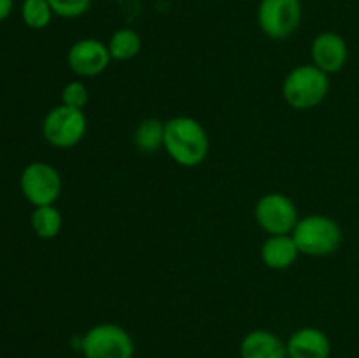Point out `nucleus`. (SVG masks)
Segmentation results:
<instances>
[{"mask_svg": "<svg viewBox=\"0 0 359 358\" xmlns=\"http://www.w3.org/2000/svg\"><path fill=\"white\" fill-rule=\"evenodd\" d=\"M300 255L328 256L342 244V228L333 218L325 214H309L298 220L291 232Z\"/></svg>", "mask_w": 359, "mask_h": 358, "instance_id": "7ed1b4c3", "label": "nucleus"}, {"mask_svg": "<svg viewBox=\"0 0 359 358\" xmlns=\"http://www.w3.org/2000/svg\"><path fill=\"white\" fill-rule=\"evenodd\" d=\"M88 132V118L83 109L65 104L53 107L42 121V135L51 146L69 150L77 146Z\"/></svg>", "mask_w": 359, "mask_h": 358, "instance_id": "39448f33", "label": "nucleus"}, {"mask_svg": "<svg viewBox=\"0 0 359 358\" xmlns=\"http://www.w3.org/2000/svg\"><path fill=\"white\" fill-rule=\"evenodd\" d=\"M13 11V0H0V21L6 20Z\"/></svg>", "mask_w": 359, "mask_h": 358, "instance_id": "aec40b11", "label": "nucleus"}, {"mask_svg": "<svg viewBox=\"0 0 359 358\" xmlns=\"http://www.w3.org/2000/svg\"><path fill=\"white\" fill-rule=\"evenodd\" d=\"M255 220L269 235H290L297 227L298 209L293 200L279 192L259 197L255 206Z\"/></svg>", "mask_w": 359, "mask_h": 358, "instance_id": "423d86ee", "label": "nucleus"}, {"mask_svg": "<svg viewBox=\"0 0 359 358\" xmlns=\"http://www.w3.org/2000/svg\"><path fill=\"white\" fill-rule=\"evenodd\" d=\"M81 353L84 358H133L135 340L118 323H98L81 339Z\"/></svg>", "mask_w": 359, "mask_h": 358, "instance_id": "20e7f679", "label": "nucleus"}, {"mask_svg": "<svg viewBox=\"0 0 359 358\" xmlns=\"http://www.w3.org/2000/svg\"><path fill=\"white\" fill-rule=\"evenodd\" d=\"M302 13L300 0H262L258 6V25L266 37L283 41L298 30Z\"/></svg>", "mask_w": 359, "mask_h": 358, "instance_id": "0eeeda50", "label": "nucleus"}, {"mask_svg": "<svg viewBox=\"0 0 359 358\" xmlns=\"http://www.w3.org/2000/svg\"><path fill=\"white\" fill-rule=\"evenodd\" d=\"M111 53L107 44L97 39H81L70 46L67 53L69 69L77 77H97L111 65Z\"/></svg>", "mask_w": 359, "mask_h": 358, "instance_id": "1a4fd4ad", "label": "nucleus"}, {"mask_svg": "<svg viewBox=\"0 0 359 358\" xmlns=\"http://www.w3.org/2000/svg\"><path fill=\"white\" fill-rule=\"evenodd\" d=\"M30 223L37 237L55 239L62 232L63 218L55 204H51V206L35 207L30 216Z\"/></svg>", "mask_w": 359, "mask_h": 358, "instance_id": "dca6fc26", "label": "nucleus"}, {"mask_svg": "<svg viewBox=\"0 0 359 358\" xmlns=\"http://www.w3.org/2000/svg\"><path fill=\"white\" fill-rule=\"evenodd\" d=\"M53 13L60 18H79L88 13L91 0H48Z\"/></svg>", "mask_w": 359, "mask_h": 358, "instance_id": "6ab92c4d", "label": "nucleus"}, {"mask_svg": "<svg viewBox=\"0 0 359 358\" xmlns=\"http://www.w3.org/2000/svg\"><path fill=\"white\" fill-rule=\"evenodd\" d=\"M330 93V76L314 63L297 65L283 81V97L297 111L318 107Z\"/></svg>", "mask_w": 359, "mask_h": 358, "instance_id": "f03ea898", "label": "nucleus"}, {"mask_svg": "<svg viewBox=\"0 0 359 358\" xmlns=\"http://www.w3.org/2000/svg\"><path fill=\"white\" fill-rule=\"evenodd\" d=\"M287 358H330L332 340L318 326H302L286 340Z\"/></svg>", "mask_w": 359, "mask_h": 358, "instance_id": "9b49d317", "label": "nucleus"}, {"mask_svg": "<svg viewBox=\"0 0 359 358\" xmlns=\"http://www.w3.org/2000/svg\"><path fill=\"white\" fill-rule=\"evenodd\" d=\"M90 100V91L83 81H72L67 83L62 90V104L74 109H84Z\"/></svg>", "mask_w": 359, "mask_h": 358, "instance_id": "a211bd4d", "label": "nucleus"}, {"mask_svg": "<svg viewBox=\"0 0 359 358\" xmlns=\"http://www.w3.org/2000/svg\"><path fill=\"white\" fill-rule=\"evenodd\" d=\"M20 185L25 199L32 206H51L62 193V175L53 165L46 161H34L25 167Z\"/></svg>", "mask_w": 359, "mask_h": 358, "instance_id": "6e6552de", "label": "nucleus"}, {"mask_svg": "<svg viewBox=\"0 0 359 358\" xmlns=\"http://www.w3.org/2000/svg\"><path fill=\"white\" fill-rule=\"evenodd\" d=\"M311 56L312 63L330 76L346 67L349 60V46L337 32H323L312 41Z\"/></svg>", "mask_w": 359, "mask_h": 358, "instance_id": "9d476101", "label": "nucleus"}, {"mask_svg": "<svg viewBox=\"0 0 359 358\" xmlns=\"http://www.w3.org/2000/svg\"><path fill=\"white\" fill-rule=\"evenodd\" d=\"M259 256L265 267L272 270H286L297 263L300 256L293 235H269L259 249Z\"/></svg>", "mask_w": 359, "mask_h": 358, "instance_id": "ddd939ff", "label": "nucleus"}, {"mask_svg": "<svg viewBox=\"0 0 359 358\" xmlns=\"http://www.w3.org/2000/svg\"><path fill=\"white\" fill-rule=\"evenodd\" d=\"M241 358H287L286 343L272 330H251L241 340Z\"/></svg>", "mask_w": 359, "mask_h": 358, "instance_id": "f8f14e48", "label": "nucleus"}, {"mask_svg": "<svg viewBox=\"0 0 359 358\" xmlns=\"http://www.w3.org/2000/svg\"><path fill=\"white\" fill-rule=\"evenodd\" d=\"M109 53L111 58L116 62H128L133 60L142 49V39H140L139 32L132 30V28H119L111 35L107 42Z\"/></svg>", "mask_w": 359, "mask_h": 358, "instance_id": "2eb2a0df", "label": "nucleus"}, {"mask_svg": "<svg viewBox=\"0 0 359 358\" xmlns=\"http://www.w3.org/2000/svg\"><path fill=\"white\" fill-rule=\"evenodd\" d=\"M53 9L48 0H25L21 6V18L25 25L34 30H42L53 20Z\"/></svg>", "mask_w": 359, "mask_h": 358, "instance_id": "f3484780", "label": "nucleus"}, {"mask_svg": "<svg viewBox=\"0 0 359 358\" xmlns=\"http://www.w3.org/2000/svg\"><path fill=\"white\" fill-rule=\"evenodd\" d=\"M163 150L181 167H198L209 157V133L196 118L174 116L165 121Z\"/></svg>", "mask_w": 359, "mask_h": 358, "instance_id": "f257e3e1", "label": "nucleus"}, {"mask_svg": "<svg viewBox=\"0 0 359 358\" xmlns=\"http://www.w3.org/2000/svg\"><path fill=\"white\" fill-rule=\"evenodd\" d=\"M165 121L160 118H146L135 126L133 146L144 154H153L163 147Z\"/></svg>", "mask_w": 359, "mask_h": 358, "instance_id": "4468645a", "label": "nucleus"}]
</instances>
